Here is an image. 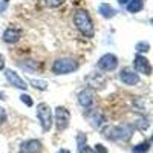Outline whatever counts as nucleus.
Here are the masks:
<instances>
[{"instance_id": "10", "label": "nucleus", "mask_w": 153, "mask_h": 153, "mask_svg": "<svg viewBox=\"0 0 153 153\" xmlns=\"http://www.w3.org/2000/svg\"><path fill=\"white\" fill-rule=\"evenodd\" d=\"M94 101H95V94H94L92 89H84V91H81L78 94V103L84 109H91Z\"/></svg>"}, {"instance_id": "11", "label": "nucleus", "mask_w": 153, "mask_h": 153, "mask_svg": "<svg viewBox=\"0 0 153 153\" xmlns=\"http://www.w3.org/2000/svg\"><path fill=\"white\" fill-rule=\"evenodd\" d=\"M86 115H87L89 121H91V126L95 127V129H100V127L104 126V123H106V117H104V115L101 113V112H98V110H91V109H87Z\"/></svg>"}, {"instance_id": "28", "label": "nucleus", "mask_w": 153, "mask_h": 153, "mask_svg": "<svg viewBox=\"0 0 153 153\" xmlns=\"http://www.w3.org/2000/svg\"><path fill=\"white\" fill-rule=\"evenodd\" d=\"M57 153H71V152H69L68 149H60V150H58Z\"/></svg>"}, {"instance_id": "25", "label": "nucleus", "mask_w": 153, "mask_h": 153, "mask_svg": "<svg viewBox=\"0 0 153 153\" xmlns=\"http://www.w3.org/2000/svg\"><path fill=\"white\" fill-rule=\"evenodd\" d=\"M6 121V112L3 107H0V124H3Z\"/></svg>"}, {"instance_id": "18", "label": "nucleus", "mask_w": 153, "mask_h": 153, "mask_svg": "<svg viewBox=\"0 0 153 153\" xmlns=\"http://www.w3.org/2000/svg\"><path fill=\"white\" fill-rule=\"evenodd\" d=\"M31 84L35 89H38V91H46L48 89V83L43 81V80H31Z\"/></svg>"}, {"instance_id": "20", "label": "nucleus", "mask_w": 153, "mask_h": 153, "mask_svg": "<svg viewBox=\"0 0 153 153\" xmlns=\"http://www.w3.org/2000/svg\"><path fill=\"white\" fill-rule=\"evenodd\" d=\"M20 100H22V103H25L28 107H31V106L34 104V101H32L31 95H28V94H22V95H20Z\"/></svg>"}, {"instance_id": "1", "label": "nucleus", "mask_w": 153, "mask_h": 153, "mask_svg": "<svg viewBox=\"0 0 153 153\" xmlns=\"http://www.w3.org/2000/svg\"><path fill=\"white\" fill-rule=\"evenodd\" d=\"M133 130H135V126L129 124V123H124L120 126H110L106 127L103 130V135L106 139L109 141H129V139L133 136Z\"/></svg>"}, {"instance_id": "22", "label": "nucleus", "mask_w": 153, "mask_h": 153, "mask_svg": "<svg viewBox=\"0 0 153 153\" xmlns=\"http://www.w3.org/2000/svg\"><path fill=\"white\" fill-rule=\"evenodd\" d=\"M76 141H78V147L84 146L86 144V136L83 133H78V136H76Z\"/></svg>"}, {"instance_id": "27", "label": "nucleus", "mask_w": 153, "mask_h": 153, "mask_svg": "<svg viewBox=\"0 0 153 153\" xmlns=\"http://www.w3.org/2000/svg\"><path fill=\"white\" fill-rule=\"evenodd\" d=\"M129 2H130V0H118V3H120V5H127Z\"/></svg>"}, {"instance_id": "8", "label": "nucleus", "mask_w": 153, "mask_h": 153, "mask_svg": "<svg viewBox=\"0 0 153 153\" xmlns=\"http://www.w3.org/2000/svg\"><path fill=\"white\" fill-rule=\"evenodd\" d=\"M133 68L136 74H143V75H152V66L146 57L143 55H136L133 60Z\"/></svg>"}, {"instance_id": "23", "label": "nucleus", "mask_w": 153, "mask_h": 153, "mask_svg": "<svg viewBox=\"0 0 153 153\" xmlns=\"http://www.w3.org/2000/svg\"><path fill=\"white\" fill-rule=\"evenodd\" d=\"M8 5H9V0H0V14L8 8Z\"/></svg>"}, {"instance_id": "5", "label": "nucleus", "mask_w": 153, "mask_h": 153, "mask_svg": "<svg viewBox=\"0 0 153 153\" xmlns=\"http://www.w3.org/2000/svg\"><path fill=\"white\" fill-rule=\"evenodd\" d=\"M69 123H71V113H69V110L66 107L58 106L55 109V126H57V129L60 132L61 130H66Z\"/></svg>"}, {"instance_id": "19", "label": "nucleus", "mask_w": 153, "mask_h": 153, "mask_svg": "<svg viewBox=\"0 0 153 153\" xmlns=\"http://www.w3.org/2000/svg\"><path fill=\"white\" fill-rule=\"evenodd\" d=\"M135 49L138 51L139 54H144V52H149V49H150V45H149L147 42H139V43H136Z\"/></svg>"}, {"instance_id": "21", "label": "nucleus", "mask_w": 153, "mask_h": 153, "mask_svg": "<svg viewBox=\"0 0 153 153\" xmlns=\"http://www.w3.org/2000/svg\"><path fill=\"white\" fill-rule=\"evenodd\" d=\"M78 153H97L94 149H91L87 144H84V146H81V147H78Z\"/></svg>"}, {"instance_id": "26", "label": "nucleus", "mask_w": 153, "mask_h": 153, "mask_svg": "<svg viewBox=\"0 0 153 153\" xmlns=\"http://www.w3.org/2000/svg\"><path fill=\"white\" fill-rule=\"evenodd\" d=\"M2 69H5V58H3V55H0V71Z\"/></svg>"}, {"instance_id": "14", "label": "nucleus", "mask_w": 153, "mask_h": 153, "mask_svg": "<svg viewBox=\"0 0 153 153\" xmlns=\"http://www.w3.org/2000/svg\"><path fill=\"white\" fill-rule=\"evenodd\" d=\"M98 12H100V14L103 16L104 19H112V17L117 16V11H115V8L110 6L109 3H101L100 8H98Z\"/></svg>"}, {"instance_id": "4", "label": "nucleus", "mask_w": 153, "mask_h": 153, "mask_svg": "<svg viewBox=\"0 0 153 153\" xmlns=\"http://www.w3.org/2000/svg\"><path fill=\"white\" fill-rule=\"evenodd\" d=\"M37 118L42 124L43 132H49L52 127V109L46 103H40L37 106Z\"/></svg>"}, {"instance_id": "15", "label": "nucleus", "mask_w": 153, "mask_h": 153, "mask_svg": "<svg viewBox=\"0 0 153 153\" xmlns=\"http://www.w3.org/2000/svg\"><path fill=\"white\" fill-rule=\"evenodd\" d=\"M143 8H144L143 0H130V2L127 3V11L132 12V14H136V12L143 11Z\"/></svg>"}, {"instance_id": "24", "label": "nucleus", "mask_w": 153, "mask_h": 153, "mask_svg": "<svg viewBox=\"0 0 153 153\" xmlns=\"http://www.w3.org/2000/svg\"><path fill=\"white\" fill-rule=\"evenodd\" d=\"M95 152H97V153H107V149H106L103 144H97V146H95Z\"/></svg>"}, {"instance_id": "13", "label": "nucleus", "mask_w": 153, "mask_h": 153, "mask_svg": "<svg viewBox=\"0 0 153 153\" xmlns=\"http://www.w3.org/2000/svg\"><path fill=\"white\" fill-rule=\"evenodd\" d=\"M22 38V31L19 28H8L5 32H3V42L5 43H17Z\"/></svg>"}, {"instance_id": "12", "label": "nucleus", "mask_w": 153, "mask_h": 153, "mask_svg": "<svg viewBox=\"0 0 153 153\" xmlns=\"http://www.w3.org/2000/svg\"><path fill=\"white\" fill-rule=\"evenodd\" d=\"M120 80H121L124 84H127V86H135V84L139 83V75H138L135 71L124 69V71H121V74H120Z\"/></svg>"}, {"instance_id": "29", "label": "nucleus", "mask_w": 153, "mask_h": 153, "mask_svg": "<svg viewBox=\"0 0 153 153\" xmlns=\"http://www.w3.org/2000/svg\"><path fill=\"white\" fill-rule=\"evenodd\" d=\"M0 100H5V94L3 92H0Z\"/></svg>"}, {"instance_id": "2", "label": "nucleus", "mask_w": 153, "mask_h": 153, "mask_svg": "<svg viewBox=\"0 0 153 153\" xmlns=\"http://www.w3.org/2000/svg\"><path fill=\"white\" fill-rule=\"evenodd\" d=\"M74 23L75 28L81 32V35L92 38L95 34V28H94V22L91 19V14L86 9H78L74 16Z\"/></svg>"}, {"instance_id": "3", "label": "nucleus", "mask_w": 153, "mask_h": 153, "mask_svg": "<svg viewBox=\"0 0 153 153\" xmlns=\"http://www.w3.org/2000/svg\"><path fill=\"white\" fill-rule=\"evenodd\" d=\"M78 69V63L74 58H69V57H61V58H57L52 65V72L55 75H66V74H71L74 71Z\"/></svg>"}, {"instance_id": "17", "label": "nucleus", "mask_w": 153, "mask_h": 153, "mask_svg": "<svg viewBox=\"0 0 153 153\" xmlns=\"http://www.w3.org/2000/svg\"><path fill=\"white\" fill-rule=\"evenodd\" d=\"M65 2H66V0H42V3L45 6H48V8H58Z\"/></svg>"}, {"instance_id": "9", "label": "nucleus", "mask_w": 153, "mask_h": 153, "mask_svg": "<svg viewBox=\"0 0 153 153\" xmlns=\"http://www.w3.org/2000/svg\"><path fill=\"white\" fill-rule=\"evenodd\" d=\"M43 150V146L38 139H26L25 143L20 144L19 152L20 153H40Z\"/></svg>"}, {"instance_id": "7", "label": "nucleus", "mask_w": 153, "mask_h": 153, "mask_svg": "<svg viewBox=\"0 0 153 153\" xmlns=\"http://www.w3.org/2000/svg\"><path fill=\"white\" fill-rule=\"evenodd\" d=\"M98 68L100 69H103V71H115L118 68V58L117 55H113V54H104L103 57H101L98 60Z\"/></svg>"}, {"instance_id": "30", "label": "nucleus", "mask_w": 153, "mask_h": 153, "mask_svg": "<svg viewBox=\"0 0 153 153\" xmlns=\"http://www.w3.org/2000/svg\"><path fill=\"white\" fill-rule=\"evenodd\" d=\"M152 141H153V138H152Z\"/></svg>"}, {"instance_id": "16", "label": "nucleus", "mask_w": 153, "mask_h": 153, "mask_svg": "<svg viewBox=\"0 0 153 153\" xmlns=\"http://www.w3.org/2000/svg\"><path fill=\"white\" fill-rule=\"evenodd\" d=\"M149 150H150V143H141L133 146L132 153H149Z\"/></svg>"}, {"instance_id": "6", "label": "nucleus", "mask_w": 153, "mask_h": 153, "mask_svg": "<svg viewBox=\"0 0 153 153\" xmlns=\"http://www.w3.org/2000/svg\"><path fill=\"white\" fill-rule=\"evenodd\" d=\"M5 76H6V80H8V83H9L11 86H14V87H17V89H22V91H26V89H28V83L25 81L16 71L6 69V71H5Z\"/></svg>"}]
</instances>
